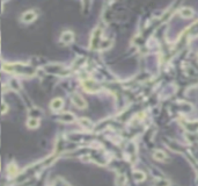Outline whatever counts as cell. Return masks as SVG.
<instances>
[{
    "label": "cell",
    "instance_id": "obj_2",
    "mask_svg": "<svg viewBox=\"0 0 198 186\" xmlns=\"http://www.w3.org/2000/svg\"><path fill=\"white\" fill-rule=\"evenodd\" d=\"M72 100H73V104L77 107H79V108H85L87 106L85 99L81 97V96H79V94H74L73 97H72Z\"/></svg>",
    "mask_w": 198,
    "mask_h": 186
},
{
    "label": "cell",
    "instance_id": "obj_10",
    "mask_svg": "<svg viewBox=\"0 0 198 186\" xmlns=\"http://www.w3.org/2000/svg\"><path fill=\"white\" fill-rule=\"evenodd\" d=\"M16 168H15V165H13V164H11L9 166H8V173L11 175V176H14L15 173H16Z\"/></svg>",
    "mask_w": 198,
    "mask_h": 186
},
{
    "label": "cell",
    "instance_id": "obj_3",
    "mask_svg": "<svg viewBox=\"0 0 198 186\" xmlns=\"http://www.w3.org/2000/svg\"><path fill=\"white\" fill-rule=\"evenodd\" d=\"M73 41V33L72 31H65V33H63L61 34V42L63 43H71Z\"/></svg>",
    "mask_w": 198,
    "mask_h": 186
},
{
    "label": "cell",
    "instance_id": "obj_7",
    "mask_svg": "<svg viewBox=\"0 0 198 186\" xmlns=\"http://www.w3.org/2000/svg\"><path fill=\"white\" fill-rule=\"evenodd\" d=\"M180 14H181V16L188 19V18H191V16L193 15V11H192L191 8H183V9H181Z\"/></svg>",
    "mask_w": 198,
    "mask_h": 186
},
{
    "label": "cell",
    "instance_id": "obj_6",
    "mask_svg": "<svg viewBox=\"0 0 198 186\" xmlns=\"http://www.w3.org/2000/svg\"><path fill=\"white\" fill-rule=\"evenodd\" d=\"M153 156L155 159H158V161H167V155L161 151V150H155L153 154Z\"/></svg>",
    "mask_w": 198,
    "mask_h": 186
},
{
    "label": "cell",
    "instance_id": "obj_5",
    "mask_svg": "<svg viewBox=\"0 0 198 186\" xmlns=\"http://www.w3.org/2000/svg\"><path fill=\"white\" fill-rule=\"evenodd\" d=\"M83 87H85V90L88 91V92H94V91H97V90H99V86L93 82H85Z\"/></svg>",
    "mask_w": 198,
    "mask_h": 186
},
{
    "label": "cell",
    "instance_id": "obj_4",
    "mask_svg": "<svg viewBox=\"0 0 198 186\" xmlns=\"http://www.w3.org/2000/svg\"><path fill=\"white\" fill-rule=\"evenodd\" d=\"M51 108L53 111H59L61 107H63V99L60 98H57V99H53L51 101Z\"/></svg>",
    "mask_w": 198,
    "mask_h": 186
},
{
    "label": "cell",
    "instance_id": "obj_12",
    "mask_svg": "<svg viewBox=\"0 0 198 186\" xmlns=\"http://www.w3.org/2000/svg\"><path fill=\"white\" fill-rule=\"evenodd\" d=\"M81 123H82V126L85 125V126H87V127H92V123H90V122H88L87 119H82L81 120Z\"/></svg>",
    "mask_w": 198,
    "mask_h": 186
},
{
    "label": "cell",
    "instance_id": "obj_8",
    "mask_svg": "<svg viewBox=\"0 0 198 186\" xmlns=\"http://www.w3.org/2000/svg\"><path fill=\"white\" fill-rule=\"evenodd\" d=\"M133 176H134V179L137 181H143V180H145V178H146L145 173L141 171H134L133 172Z\"/></svg>",
    "mask_w": 198,
    "mask_h": 186
},
{
    "label": "cell",
    "instance_id": "obj_11",
    "mask_svg": "<svg viewBox=\"0 0 198 186\" xmlns=\"http://www.w3.org/2000/svg\"><path fill=\"white\" fill-rule=\"evenodd\" d=\"M169 183L168 180H160V181H158V183H155V185L154 186H169Z\"/></svg>",
    "mask_w": 198,
    "mask_h": 186
},
{
    "label": "cell",
    "instance_id": "obj_1",
    "mask_svg": "<svg viewBox=\"0 0 198 186\" xmlns=\"http://www.w3.org/2000/svg\"><path fill=\"white\" fill-rule=\"evenodd\" d=\"M36 18H37V14L34 11H28V12H24L22 14V21L29 23V22H33Z\"/></svg>",
    "mask_w": 198,
    "mask_h": 186
},
{
    "label": "cell",
    "instance_id": "obj_9",
    "mask_svg": "<svg viewBox=\"0 0 198 186\" xmlns=\"http://www.w3.org/2000/svg\"><path fill=\"white\" fill-rule=\"evenodd\" d=\"M27 126L31 128V129H34V128H37V127L39 126V121L37 119H30L28 120V122H27Z\"/></svg>",
    "mask_w": 198,
    "mask_h": 186
}]
</instances>
